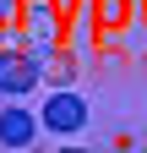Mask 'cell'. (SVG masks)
I'll return each mask as SVG.
<instances>
[{
	"mask_svg": "<svg viewBox=\"0 0 147 153\" xmlns=\"http://www.w3.org/2000/svg\"><path fill=\"white\" fill-rule=\"evenodd\" d=\"M33 60H38V71H49L54 82H71V71H76V66H71V55H65V49H38Z\"/></svg>",
	"mask_w": 147,
	"mask_h": 153,
	"instance_id": "4",
	"label": "cell"
},
{
	"mask_svg": "<svg viewBox=\"0 0 147 153\" xmlns=\"http://www.w3.org/2000/svg\"><path fill=\"white\" fill-rule=\"evenodd\" d=\"M38 88V60L22 49H0V93H11V99H22V93Z\"/></svg>",
	"mask_w": 147,
	"mask_h": 153,
	"instance_id": "1",
	"label": "cell"
},
{
	"mask_svg": "<svg viewBox=\"0 0 147 153\" xmlns=\"http://www.w3.org/2000/svg\"><path fill=\"white\" fill-rule=\"evenodd\" d=\"M33 142V115L27 109H0V148H27Z\"/></svg>",
	"mask_w": 147,
	"mask_h": 153,
	"instance_id": "3",
	"label": "cell"
},
{
	"mask_svg": "<svg viewBox=\"0 0 147 153\" xmlns=\"http://www.w3.org/2000/svg\"><path fill=\"white\" fill-rule=\"evenodd\" d=\"M33 27H38V33H54V11H49V0H38V6H33Z\"/></svg>",
	"mask_w": 147,
	"mask_h": 153,
	"instance_id": "5",
	"label": "cell"
},
{
	"mask_svg": "<svg viewBox=\"0 0 147 153\" xmlns=\"http://www.w3.org/2000/svg\"><path fill=\"white\" fill-rule=\"evenodd\" d=\"M44 126H49V131H82V126H87V104H82V93H71V88L49 93V104H44Z\"/></svg>",
	"mask_w": 147,
	"mask_h": 153,
	"instance_id": "2",
	"label": "cell"
}]
</instances>
